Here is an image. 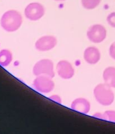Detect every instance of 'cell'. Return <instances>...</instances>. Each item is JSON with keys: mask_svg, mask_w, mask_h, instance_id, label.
<instances>
[{"mask_svg": "<svg viewBox=\"0 0 115 134\" xmlns=\"http://www.w3.org/2000/svg\"><path fill=\"white\" fill-rule=\"evenodd\" d=\"M23 17L19 11L10 10L6 11L0 19V25L7 32H14L22 25Z\"/></svg>", "mask_w": 115, "mask_h": 134, "instance_id": "obj_1", "label": "cell"}, {"mask_svg": "<svg viewBox=\"0 0 115 134\" xmlns=\"http://www.w3.org/2000/svg\"><path fill=\"white\" fill-rule=\"evenodd\" d=\"M101 52L96 47H88L84 50L83 58L85 61L90 65H95L100 61L101 59Z\"/></svg>", "mask_w": 115, "mask_h": 134, "instance_id": "obj_9", "label": "cell"}, {"mask_svg": "<svg viewBox=\"0 0 115 134\" xmlns=\"http://www.w3.org/2000/svg\"><path fill=\"white\" fill-rule=\"evenodd\" d=\"M55 1H65V0H55Z\"/></svg>", "mask_w": 115, "mask_h": 134, "instance_id": "obj_18", "label": "cell"}, {"mask_svg": "<svg viewBox=\"0 0 115 134\" xmlns=\"http://www.w3.org/2000/svg\"><path fill=\"white\" fill-rule=\"evenodd\" d=\"M34 88L41 93H49L54 89V82L52 77L46 75L37 76L33 82Z\"/></svg>", "mask_w": 115, "mask_h": 134, "instance_id": "obj_4", "label": "cell"}, {"mask_svg": "<svg viewBox=\"0 0 115 134\" xmlns=\"http://www.w3.org/2000/svg\"><path fill=\"white\" fill-rule=\"evenodd\" d=\"M105 83L112 88H115V67L109 66L105 69L103 72Z\"/></svg>", "mask_w": 115, "mask_h": 134, "instance_id": "obj_11", "label": "cell"}, {"mask_svg": "<svg viewBox=\"0 0 115 134\" xmlns=\"http://www.w3.org/2000/svg\"><path fill=\"white\" fill-rule=\"evenodd\" d=\"M13 59V53L7 49L0 51V65L2 67H7L10 65Z\"/></svg>", "mask_w": 115, "mask_h": 134, "instance_id": "obj_12", "label": "cell"}, {"mask_svg": "<svg viewBox=\"0 0 115 134\" xmlns=\"http://www.w3.org/2000/svg\"><path fill=\"white\" fill-rule=\"evenodd\" d=\"M89 40L94 43H100L105 41L107 37V30L101 24H94L90 26L86 32Z\"/></svg>", "mask_w": 115, "mask_h": 134, "instance_id": "obj_5", "label": "cell"}, {"mask_svg": "<svg viewBox=\"0 0 115 134\" xmlns=\"http://www.w3.org/2000/svg\"><path fill=\"white\" fill-rule=\"evenodd\" d=\"M33 73L36 76L46 75L52 78L54 77L55 73L53 62L50 59H42L34 65Z\"/></svg>", "mask_w": 115, "mask_h": 134, "instance_id": "obj_3", "label": "cell"}, {"mask_svg": "<svg viewBox=\"0 0 115 134\" xmlns=\"http://www.w3.org/2000/svg\"><path fill=\"white\" fill-rule=\"evenodd\" d=\"M93 116L99 119L115 123V111H113V110H108V111H105L103 113L97 112L93 115Z\"/></svg>", "mask_w": 115, "mask_h": 134, "instance_id": "obj_13", "label": "cell"}, {"mask_svg": "<svg viewBox=\"0 0 115 134\" xmlns=\"http://www.w3.org/2000/svg\"><path fill=\"white\" fill-rule=\"evenodd\" d=\"M45 14V9L41 3L32 2L29 3L25 9V17L31 21H37L41 19Z\"/></svg>", "mask_w": 115, "mask_h": 134, "instance_id": "obj_6", "label": "cell"}, {"mask_svg": "<svg viewBox=\"0 0 115 134\" xmlns=\"http://www.w3.org/2000/svg\"><path fill=\"white\" fill-rule=\"evenodd\" d=\"M56 71L58 75L63 79H70L75 74L73 66L66 60L59 61L56 65Z\"/></svg>", "mask_w": 115, "mask_h": 134, "instance_id": "obj_8", "label": "cell"}, {"mask_svg": "<svg viewBox=\"0 0 115 134\" xmlns=\"http://www.w3.org/2000/svg\"><path fill=\"white\" fill-rule=\"evenodd\" d=\"M57 44V38L53 35H45L35 43V48L40 52H47L53 49Z\"/></svg>", "mask_w": 115, "mask_h": 134, "instance_id": "obj_7", "label": "cell"}, {"mask_svg": "<svg viewBox=\"0 0 115 134\" xmlns=\"http://www.w3.org/2000/svg\"><path fill=\"white\" fill-rule=\"evenodd\" d=\"M71 108L79 113L87 114L90 110V103L86 98H78L72 102Z\"/></svg>", "mask_w": 115, "mask_h": 134, "instance_id": "obj_10", "label": "cell"}, {"mask_svg": "<svg viewBox=\"0 0 115 134\" xmlns=\"http://www.w3.org/2000/svg\"><path fill=\"white\" fill-rule=\"evenodd\" d=\"M109 54L111 57L115 60V42L112 43L109 47Z\"/></svg>", "mask_w": 115, "mask_h": 134, "instance_id": "obj_16", "label": "cell"}, {"mask_svg": "<svg viewBox=\"0 0 115 134\" xmlns=\"http://www.w3.org/2000/svg\"><path fill=\"white\" fill-rule=\"evenodd\" d=\"M50 99L54 101V102H56L58 104H61L62 103V99L61 98L59 97L58 95H57V94H54V95H52L49 97Z\"/></svg>", "mask_w": 115, "mask_h": 134, "instance_id": "obj_17", "label": "cell"}, {"mask_svg": "<svg viewBox=\"0 0 115 134\" xmlns=\"http://www.w3.org/2000/svg\"><path fill=\"white\" fill-rule=\"evenodd\" d=\"M93 94L98 103L103 106L111 105L114 100V94L112 88L105 83L96 86L93 90Z\"/></svg>", "mask_w": 115, "mask_h": 134, "instance_id": "obj_2", "label": "cell"}, {"mask_svg": "<svg viewBox=\"0 0 115 134\" xmlns=\"http://www.w3.org/2000/svg\"><path fill=\"white\" fill-rule=\"evenodd\" d=\"M101 0H81V5L83 7L87 10H92L96 8Z\"/></svg>", "mask_w": 115, "mask_h": 134, "instance_id": "obj_14", "label": "cell"}, {"mask_svg": "<svg viewBox=\"0 0 115 134\" xmlns=\"http://www.w3.org/2000/svg\"><path fill=\"white\" fill-rule=\"evenodd\" d=\"M107 21L108 24L115 28V12L110 13L107 17Z\"/></svg>", "mask_w": 115, "mask_h": 134, "instance_id": "obj_15", "label": "cell"}]
</instances>
